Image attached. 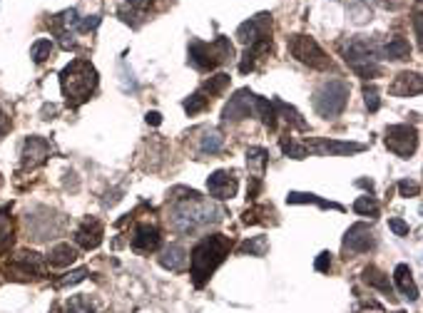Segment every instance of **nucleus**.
<instances>
[{
    "label": "nucleus",
    "instance_id": "f257e3e1",
    "mask_svg": "<svg viewBox=\"0 0 423 313\" xmlns=\"http://www.w3.org/2000/svg\"><path fill=\"white\" fill-rule=\"evenodd\" d=\"M172 209H169V224L174 232L194 234L197 229H205L209 224H219L227 216V209L217 207L214 201L202 199L194 189L177 187L172 192Z\"/></svg>",
    "mask_w": 423,
    "mask_h": 313
},
{
    "label": "nucleus",
    "instance_id": "f03ea898",
    "mask_svg": "<svg viewBox=\"0 0 423 313\" xmlns=\"http://www.w3.org/2000/svg\"><path fill=\"white\" fill-rule=\"evenodd\" d=\"M232 251V239L224 234H212L197 241L189 254V276L197 288H202L212 279V274L217 271V266L229 256Z\"/></svg>",
    "mask_w": 423,
    "mask_h": 313
},
{
    "label": "nucleus",
    "instance_id": "7ed1b4c3",
    "mask_svg": "<svg viewBox=\"0 0 423 313\" xmlns=\"http://www.w3.org/2000/svg\"><path fill=\"white\" fill-rule=\"evenodd\" d=\"M60 88L70 107H80L82 102L90 100V94L97 88V70L90 60L77 57L60 72Z\"/></svg>",
    "mask_w": 423,
    "mask_h": 313
},
{
    "label": "nucleus",
    "instance_id": "20e7f679",
    "mask_svg": "<svg viewBox=\"0 0 423 313\" xmlns=\"http://www.w3.org/2000/svg\"><path fill=\"white\" fill-rule=\"evenodd\" d=\"M189 65L199 72H212L219 65L229 63L234 57V45L229 43V38L219 35L214 43H202V40L192 38L189 40Z\"/></svg>",
    "mask_w": 423,
    "mask_h": 313
},
{
    "label": "nucleus",
    "instance_id": "39448f33",
    "mask_svg": "<svg viewBox=\"0 0 423 313\" xmlns=\"http://www.w3.org/2000/svg\"><path fill=\"white\" fill-rule=\"evenodd\" d=\"M348 102V85L344 80H326L314 92V110L323 119H334L344 112Z\"/></svg>",
    "mask_w": 423,
    "mask_h": 313
},
{
    "label": "nucleus",
    "instance_id": "423d86ee",
    "mask_svg": "<svg viewBox=\"0 0 423 313\" xmlns=\"http://www.w3.org/2000/svg\"><path fill=\"white\" fill-rule=\"evenodd\" d=\"M344 60L351 70H354L356 75L368 80V77H379L384 72V68L379 65V60L373 57L371 52V43L366 40H354V43L348 45L346 50H344Z\"/></svg>",
    "mask_w": 423,
    "mask_h": 313
},
{
    "label": "nucleus",
    "instance_id": "0eeeda50",
    "mask_svg": "<svg viewBox=\"0 0 423 313\" xmlns=\"http://www.w3.org/2000/svg\"><path fill=\"white\" fill-rule=\"evenodd\" d=\"M286 45H289V52L301 65H309L314 70H329L331 65L329 55L321 50V45L311 38V35H292V38L286 40Z\"/></svg>",
    "mask_w": 423,
    "mask_h": 313
},
{
    "label": "nucleus",
    "instance_id": "6e6552de",
    "mask_svg": "<svg viewBox=\"0 0 423 313\" xmlns=\"http://www.w3.org/2000/svg\"><path fill=\"white\" fill-rule=\"evenodd\" d=\"M386 147L401 159H408L418 147V130L411 125H391L386 130Z\"/></svg>",
    "mask_w": 423,
    "mask_h": 313
},
{
    "label": "nucleus",
    "instance_id": "1a4fd4ad",
    "mask_svg": "<svg viewBox=\"0 0 423 313\" xmlns=\"http://www.w3.org/2000/svg\"><path fill=\"white\" fill-rule=\"evenodd\" d=\"M252 114H256V94L252 90L234 92V97H229V102L222 110L224 122H242V119L252 117Z\"/></svg>",
    "mask_w": 423,
    "mask_h": 313
},
{
    "label": "nucleus",
    "instance_id": "9d476101",
    "mask_svg": "<svg viewBox=\"0 0 423 313\" xmlns=\"http://www.w3.org/2000/svg\"><path fill=\"white\" fill-rule=\"evenodd\" d=\"M264 38H272V13H259L236 28V40L244 45H252Z\"/></svg>",
    "mask_w": 423,
    "mask_h": 313
},
{
    "label": "nucleus",
    "instance_id": "9b49d317",
    "mask_svg": "<svg viewBox=\"0 0 423 313\" xmlns=\"http://www.w3.org/2000/svg\"><path fill=\"white\" fill-rule=\"evenodd\" d=\"M344 249L351 251V254H368V251L376 249V234L364 221L348 226L346 236H344Z\"/></svg>",
    "mask_w": 423,
    "mask_h": 313
},
{
    "label": "nucleus",
    "instance_id": "f8f14e48",
    "mask_svg": "<svg viewBox=\"0 0 423 313\" xmlns=\"http://www.w3.org/2000/svg\"><path fill=\"white\" fill-rule=\"evenodd\" d=\"M306 154H356V152H364L366 147L359 142H336V139H306L304 142Z\"/></svg>",
    "mask_w": 423,
    "mask_h": 313
},
{
    "label": "nucleus",
    "instance_id": "ddd939ff",
    "mask_svg": "<svg viewBox=\"0 0 423 313\" xmlns=\"http://www.w3.org/2000/svg\"><path fill=\"white\" fill-rule=\"evenodd\" d=\"M20 156H23V170H37V167H43V164L48 162L50 142L43 137H35V134H32V137H25Z\"/></svg>",
    "mask_w": 423,
    "mask_h": 313
},
{
    "label": "nucleus",
    "instance_id": "4468645a",
    "mask_svg": "<svg viewBox=\"0 0 423 313\" xmlns=\"http://www.w3.org/2000/svg\"><path fill=\"white\" fill-rule=\"evenodd\" d=\"M236 176L234 172H227V170H219L214 172V174H209V179H207V192H209V196H214V199L224 201V199H232V196L236 194Z\"/></svg>",
    "mask_w": 423,
    "mask_h": 313
},
{
    "label": "nucleus",
    "instance_id": "2eb2a0df",
    "mask_svg": "<svg viewBox=\"0 0 423 313\" xmlns=\"http://www.w3.org/2000/svg\"><path fill=\"white\" fill-rule=\"evenodd\" d=\"M162 244L160 229L152 224H140L132 234V251L137 254H149V251H157Z\"/></svg>",
    "mask_w": 423,
    "mask_h": 313
},
{
    "label": "nucleus",
    "instance_id": "dca6fc26",
    "mask_svg": "<svg viewBox=\"0 0 423 313\" xmlns=\"http://www.w3.org/2000/svg\"><path fill=\"white\" fill-rule=\"evenodd\" d=\"M102 236H105V226H102L100 219H85L77 226V232H75V241L87 251L97 249L102 244Z\"/></svg>",
    "mask_w": 423,
    "mask_h": 313
},
{
    "label": "nucleus",
    "instance_id": "f3484780",
    "mask_svg": "<svg viewBox=\"0 0 423 313\" xmlns=\"http://www.w3.org/2000/svg\"><path fill=\"white\" fill-rule=\"evenodd\" d=\"M421 90H423V80L418 72H398L393 77L388 92L393 97H413V94H421Z\"/></svg>",
    "mask_w": 423,
    "mask_h": 313
},
{
    "label": "nucleus",
    "instance_id": "a211bd4d",
    "mask_svg": "<svg viewBox=\"0 0 423 313\" xmlns=\"http://www.w3.org/2000/svg\"><path fill=\"white\" fill-rule=\"evenodd\" d=\"M371 52L376 60H379V57L381 60H404V57L411 52V45H408V40H404V38H393L384 45L371 43Z\"/></svg>",
    "mask_w": 423,
    "mask_h": 313
},
{
    "label": "nucleus",
    "instance_id": "6ab92c4d",
    "mask_svg": "<svg viewBox=\"0 0 423 313\" xmlns=\"http://www.w3.org/2000/svg\"><path fill=\"white\" fill-rule=\"evenodd\" d=\"M160 266L167 271H174V274H180V271L187 269V249L182 244H169L162 249L160 254Z\"/></svg>",
    "mask_w": 423,
    "mask_h": 313
},
{
    "label": "nucleus",
    "instance_id": "aec40b11",
    "mask_svg": "<svg viewBox=\"0 0 423 313\" xmlns=\"http://www.w3.org/2000/svg\"><path fill=\"white\" fill-rule=\"evenodd\" d=\"M272 50V38H264V40H256V43L247 45V52H244V60L239 63V72L247 75L252 70L256 68V63L261 60V55H267Z\"/></svg>",
    "mask_w": 423,
    "mask_h": 313
},
{
    "label": "nucleus",
    "instance_id": "412c9836",
    "mask_svg": "<svg viewBox=\"0 0 423 313\" xmlns=\"http://www.w3.org/2000/svg\"><path fill=\"white\" fill-rule=\"evenodd\" d=\"M393 279H396V286L401 291V296L408 301H418V286L413 281V274L406 263H398L396 269H393Z\"/></svg>",
    "mask_w": 423,
    "mask_h": 313
},
{
    "label": "nucleus",
    "instance_id": "4be33fe9",
    "mask_svg": "<svg viewBox=\"0 0 423 313\" xmlns=\"http://www.w3.org/2000/svg\"><path fill=\"white\" fill-rule=\"evenodd\" d=\"M274 102V110H276V119H284L286 125H289V130H306V119L299 114L297 107L286 105L284 100H272Z\"/></svg>",
    "mask_w": 423,
    "mask_h": 313
},
{
    "label": "nucleus",
    "instance_id": "5701e85b",
    "mask_svg": "<svg viewBox=\"0 0 423 313\" xmlns=\"http://www.w3.org/2000/svg\"><path fill=\"white\" fill-rule=\"evenodd\" d=\"M361 279H364V283H368L371 288H376V291H381V294L391 296L393 299V286H391V281H388V276H386L381 269H376V266H366V269L361 271Z\"/></svg>",
    "mask_w": 423,
    "mask_h": 313
},
{
    "label": "nucleus",
    "instance_id": "b1692460",
    "mask_svg": "<svg viewBox=\"0 0 423 313\" xmlns=\"http://www.w3.org/2000/svg\"><path fill=\"white\" fill-rule=\"evenodd\" d=\"M267 162H269V152L264 147H249L247 150V167L254 174V182H261L264 170H267Z\"/></svg>",
    "mask_w": 423,
    "mask_h": 313
},
{
    "label": "nucleus",
    "instance_id": "393cba45",
    "mask_svg": "<svg viewBox=\"0 0 423 313\" xmlns=\"http://www.w3.org/2000/svg\"><path fill=\"white\" fill-rule=\"evenodd\" d=\"M48 261L50 266H55V269H62V266H70V263L77 261V249L70 244H57L50 249L48 254Z\"/></svg>",
    "mask_w": 423,
    "mask_h": 313
},
{
    "label": "nucleus",
    "instance_id": "a878e982",
    "mask_svg": "<svg viewBox=\"0 0 423 313\" xmlns=\"http://www.w3.org/2000/svg\"><path fill=\"white\" fill-rule=\"evenodd\" d=\"M286 201H289V204H317V207H321V209H336V212H344L341 204L326 201L317 194H306V192H289V194H286Z\"/></svg>",
    "mask_w": 423,
    "mask_h": 313
},
{
    "label": "nucleus",
    "instance_id": "bb28decb",
    "mask_svg": "<svg viewBox=\"0 0 423 313\" xmlns=\"http://www.w3.org/2000/svg\"><path fill=\"white\" fill-rule=\"evenodd\" d=\"M224 147V137L219 130H205L202 139H199V154H217Z\"/></svg>",
    "mask_w": 423,
    "mask_h": 313
},
{
    "label": "nucleus",
    "instance_id": "cd10ccee",
    "mask_svg": "<svg viewBox=\"0 0 423 313\" xmlns=\"http://www.w3.org/2000/svg\"><path fill=\"white\" fill-rule=\"evenodd\" d=\"M12 244V219L10 207L0 209V251H6Z\"/></svg>",
    "mask_w": 423,
    "mask_h": 313
},
{
    "label": "nucleus",
    "instance_id": "c85d7f7f",
    "mask_svg": "<svg viewBox=\"0 0 423 313\" xmlns=\"http://www.w3.org/2000/svg\"><path fill=\"white\" fill-rule=\"evenodd\" d=\"M239 251H242V254H249V256H267L269 241H267V236H252L239 246Z\"/></svg>",
    "mask_w": 423,
    "mask_h": 313
},
{
    "label": "nucleus",
    "instance_id": "c756f323",
    "mask_svg": "<svg viewBox=\"0 0 423 313\" xmlns=\"http://www.w3.org/2000/svg\"><path fill=\"white\" fill-rule=\"evenodd\" d=\"M207 107H209V97H207L205 92H194L185 100V112L189 114V117H194V114H199V112H205Z\"/></svg>",
    "mask_w": 423,
    "mask_h": 313
},
{
    "label": "nucleus",
    "instance_id": "7c9ffc66",
    "mask_svg": "<svg viewBox=\"0 0 423 313\" xmlns=\"http://www.w3.org/2000/svg\"><path fill=\"white\" fill-rule=\"evenodd\" d=\"M227 85H229V75L227 72H219V75L209 77V80L202 85V92L205 94H219L227 90Z\"/></svg>",
    "mask_w": 423,
    "mask_h": 313
},
{
    "label": "nucleus",
    "instance_id": "2f4dec72",
    "mask_svg": "<svg viewBox=\"0 0 423 313\" xmlns=\"http://www.w3.org/2000/svg\"><path fill=\"white\" fill-rule=\"evenodd\" d=\"M53 55V43H50V40H35V43H32V48H30V57H32V63H45V60H48V57Z\"/></svg>",
    "mask_w": 423,
    "mask_h": 313
},
{
    "label": "nucleus",
    "instance_id": "473e14b6",
    "mask_svg": "<svg viewBox=\"0 0 423 313\" xmlns=\"http://www.w3.org/2000/svg\"><path fill=\"white\" fill-rule=\"evenodd\" d=\"M65 313H97L95 306L85 296H70L68 303H65Z\"/></svg>",
    "mask_w": 423,
    "mask_h": 313
},
{
    "label": "nucleus",
    "instance_id": "72a5a7b5",
    "mask_svg": "<svg viewBox=\"0 0 423 313\" xmlns=\"http://www.w3.org/2000/svg\"><path fill=\"white\" fill-rule=\"evenodd\" d=\"M354 212L361 214V216H376L379 214V201L373 196H359L354 201Z\"/></svg>",
    "mask_w": 423,
    "mask_h": 313
},
{
    "label": "nucleus",
    "instance_id": "f704fd0d",
    "mask_svg": "<svg viewBox=\"0 0 423 313\" xmlns=\"http://www.w3.org/2000/svg\"><path fill=\"white\" fill-rule=\"evenodd\" d=\"M87 274H90V271H87V269H75V271H70V274L62 276L60 281H55V286H60V288H65V286H75V283L85 281Z\"/></svg>",
    "mask_w": 423,
    "mask_h": 313
},
{
    "label": "nucleus",
    "instance_id": "c9c22d12",
    "mask_svg": "<svg viewBox=\"0 0 423 313\" xmlns=\"http://www.w3.org/2000/svg\"><path fill=\"white\" fill-rule=\"evenodd\" d=\"M364 102H366L368 112H379L381 97H379V90L373 88V85H366V88H364Z\"/></svg>",
    "mask_w": 423,
    "mask_h": 313
},
{
    "label": "nucleus",
    "instance_id": "e433bc0d",
    "mask_svg": "<svg viewBox=\"0 0 423 313\" xmlns=\"http://www.w3.org/2000/svg\"><path fill=\"white\" fill-rule=\"evenodd\" d=\"M398 192H401V196H418L421 184L413 182V179H404V182H398Z\"/></svg>",
    "mask_w": 423,
    "mask_h": 313
},
{
    "label": "nucleus",
    "instance_id": "4c0bfd02",
    "mask_svg": "<svg viewBox=\"0 0 423 313\" xmlns=\"http://www.w3.org/2000/svg\"><path fill=\"white\" fill-rule=\"evenodd\" d=\"M100 26V15H93V18H82L77 20V26H75V30L77 32H90L95 30V28Z\"/></svg>",
    "mask_w": 423,
    "mask_h": 313
},
{
    "label": "nucleus",
    "instance_id": "58836bf2",
    "mask_svg": "<svg viewBox=\"0 0 423 313\" xmlns=\"http://www.w3.org/2000/svg\"><path fill=\"white\" fill-rule=\"evenodd\" d=\"M388 226H391V232L396 234V236H408V224H406L404 219L393 216V219H388Z\"/></svg>",
    "mask_w": 423,
    "mask_h": 313
},
{
    "label": "nucleus",
    "instance_id": "ea45409f",
    "mask_svg": "<svg viewBox=\"0 0 423 313\" xmlns=\"http://www.w3.org/2000/svg\"><path fill=\"white\" fill-rule=\"evenodd\" d=\"M314 269L321 271V274H326V271H331V254L329 251H321L317 256V263H314Z\"/></svg>",
    "mask_w": 423,
    "mask_h": 313
},
{
    "label": "nucleus",
    "instance_id": "a19ab883",
    "mask_svg": "<svg viewBox=\"0 0 423 313\" xmlns=\"http://www.w3.org/2000/svg\"><path fill=\"white\" fill-rule=\"evenodd\" d=\"M149 3H152V0H130V10L132 13H144L149 8Z\"/></svg>",
    "mask_w": 423,
    "mask_h": 313
},
{
    "label": "nucleus",
    "instance_id": "79ce46f5",
    "mask_svg": "<svg viewBox=\"0 0 423 313\" xmlns=\"http://www.w3.org/2000/svg\"><path fill=\"white\" fill-rule=\"evenodd\" d=\"M8 130H10V119H8L6 114L0 112V137H3V134H6Z\"/></svg>",
    "mask_w": 423,
    "mask_h": 313
},
{
    "label": "nucleus",
    "instance_id": "37998d69",
    "mask_svg": "<svg viewBox=\"0 0 423 313\" xmlns=\"http://www.w3.org/2000/svg\"><path fill=\"white\" fill-rule=\"evenodd\" d=\"M160 122H162V114L160 112H147V125L157 127Z\"/></svg>",
    "mask_w": 423,
    "mask_h": 313
},
{
    "label": "nucleus",
    "instance_id": "c03bdc74",
    "mask_svg": "<svg viewBox=\"0 0 423 313\" xmlns=\"http://www.w3.org/2000/svg\"><path fill=\"white\" fill-rule=\"evenodd\" d=\"M413 26H416V38L421 40V10L413 15Z\"/></svg>",
    "mask_w": 423,
    "mask_h": 313
}]
</instances>
